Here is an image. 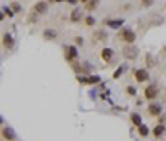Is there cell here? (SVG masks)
Returning <instances> with one entry per match:
<instances>
[{
    "instance_id": "obj_6",
    "label": "cell",
    "mask_w": 166,
    "mask_h": 141,
    "mask_svg": "<svg viewBox=\"0 0 166 141\" xmlns=\"http://www.w3.org/2000/svg\"><path fill=\"white\" fill-rule=\"evenodd\" d=\"M76 56H78V50H76L75 45L68 47L67 48V60L68 62H71V60H76Z\"/></svg>"
},
{
    "instance_id": "obj_25",
    "label": "cell",
    "mask_w": 166,
    "mask_h": 141,
    "mask_svg": "<svg viewBox=\"0 0 166 141\" xmlns=\"http://www.w3.org/2000/svg\"><path fill=\"white\" fill-rule=\"evenodd\" d=\"M20 9H22V7H20V3H17V2L12 3V10H14V12H20Z\"/></svg>"
},
{
    "instance_id": "obj_7",
    "label": "cell",
    "mask_w": 166,
    "mask_h": 141,
    "mask_svg": "<svg viewBox=\"0 0 166 141\" xmlns=\"http://www.w3.org/2000/svg\"><path fill=\"white\" fill-rule=\"evenodd\" d=\"M78 80L82 83H87V85H95V83L100 82V76H95V75H93V76H80Z\"/></svg>"
},
{
    "instance_id": "obj_4",
    "label": "cell",
    "mask_w": 166,
    "mask_h": 141,
    "mask_svg": "<svg viewBox=\"0 0 166 141\" xmlns=\"http://www.w3.org/2000/svg\"><path fill=\"white\" fill-rule=\"evenodd\" d=\"M156 95H158V88L155 86V85L146 86V90H145V98H146V100H155Z\"/></svg>"
},
{
    "instance_id": "obj_3",
    "label": "cell",
    "mask_w": 166,
    "mask_h": 141,
    "mask_svg": "<svg viewBox=\"0 0 166 141\" xmlns=\"http://www.w3.org/2000/svg\"><path fill=\"white\" fill-rule=\"evenodd\" d=\"M135 78H136V82H138V83L148 82V80H149L148 70H146V68H140V70H136V71H135Z\"/></svg>"
},
{
    "instance_id": "obj_8",
    "label": "cell",
    "mask_w": 166,
    "mask_h": 141,
    "mask_svg": "<svg viewBox=\"0 0 166 141\" xmlns=\"http://www.w3.org/2000/svg\"><path fill=\"white\" fill-rule=\"evenodd\" d=\"M161 110H163V108L160 106V105H156V103H151L148 106V113L151 116H158V115H161Z\"/></svg>"
},
{
    "instance_id": "obj_32",
    "label": "cell",
    "mask_w": 166,
    "mask_h": 141,
    "mask_svg": "<svg viewBox=\"0 0 166 141\" xmlns=\"http://www.w3.org/2000/svg\"><path fill=\"white\" fill-rule=\"evenodd\" d=\"M48 2H56V0H48Z\"/></svg>"
},
{
    "instance_id": "obj_18",
    "label": "cell",
    "mask_w": 166,
    "mask_h": 141,
    "mask_svg": "<svg viewBox=\"0 0 166 141\" xmlns=\"http://www.w3.org/2000/svg\"><path fill=\"white\" fill-rule=\"evenodd\" d=\"M100 3V0H88V3H87V10H95L96 9V5Z\"/></svg>"
},
{
    "instance_id": "obj_26",
    "label": "cell",
    "mask_w": 166,
    "mask_h": 141,
    "mask_svg": "<svg viewBox=\"0 0 166 141\" xmlns=\"http://www.w3.org/2000/svg\"><path fill=\"white\" fill-rule=\"evenodd\" d=\"M95 37H96V38H103V40H105V38H106V33H105V32H100V33H96Z\"/></svg>"
},
{
    "instance_id": "obj_24",
    "label": "cell",
    "mask_w": 166,
    "mask_h": 141,
    "mask_svg": "<svg viewBox=\"0 0 166 141\" xmlns=\"http://www.w3.org/2000/svg\"><path fill=\"white\" fill-rule=\"evenodd\" d=\"M141 3H143L145 7H151L153 3H155V0H141Z\"/></svg>"
},
{
    "instance_id": "obj_14",
    "label": "cell",
    "mask_w": 166,
    "mask_h": 141,
    "mask_svg": "<svg viewBox=\"0 0 166 141\" xmlns=\"http://www.w3.org/2000/svg\"><path fill=\"white\" fill-rule=\"evenodd\" d=\"M82 13H83V12L80 9H75L73 12H71V15H70V20H71V22H78V20L82 18Z\"/></svg>"
},
{
    "instance_id": "obj_17",
    "label": "cell",
    "mask_w": 166,
    "mask_h": 141,
    "mask_svg": "<svg viewBox=\"0 0 166 141\" xmlns=\"http://www.w3.org/2000/svg\"><path fill=\"white\" fill-rule=\"evenodd\" d=\"M131 121H133V124H135V126H141V116L138 115V113H133L131 115Z\"/></svg>"
},
{
    "instance_id": "obj_2",
    "label": "cell",
    "mask_w": 166,
    "mask_h": 141,
    "mask_svg": "<svg viewBox=\"0 0 166 141\" xmlns=\"http://www.w3.org/2000/svg\"><path fill=\"white\" fill-rule=\"evenodd\" d=\"M123 55L126 60H135L136 56H138V48L133 47V45H126L123 48Z\"/></svg>"
},
{
    "instance_id": "obj_11",
    "label": "cell",
    "mask_w": 166,
    "mask_h": 141,
    "mask_svg": "<svg viewBox=\"0 0 166 141\" xmlns=\"http://www.w3.org/2000/svg\"><path fill=\"white\" fill-rule=\"evenodd\" d=\"M164 133H166V126H164V124H158L155 130H153V135H155L156 138H161Z\"/></svg>"
},
{
    "instance_id": "obj_12",
    "label": "cell",
    "mask_w": 166,
    "mask_h": 141,
    "mask_svg": "<svg viewBox=\"0 0 166 141\" xmlns=\"http://www.w3.org/2000/svg\"><path fill=\"white\" fill-rule=\"evenodd\" d=\"M125 23V20H106V25L108 27H113V28H120L121 25Z\"/></svg>"
},
{
    "instance_id": "obj_27",
    "label": "cell",
    "mask_w": 166,
    "mask_h": 141,
    "mask_svg": "<svg viewBox=\"0 0 166 141\" xmlns=\"http://www.w3.org/2000/svg\"><path fill=\"white\" fill-rule=\"evenodd\" d=\"M75 43H76V45H82V43H83V38H82V37H76V38H75Z\"/></svg>"
},
{
    "instance_id": "obj_13",
    "label": "cell",
    "mask_w": 166,
    "mask_h": 141,
    "mask_svg": "<svg viewBox=\"0 0 166 141\" xmlns=\"http://www.w3.org/2000/svg\"><path fill=\"white\" fill-rule=\"evenodd\" d=\"M3 47H7V48L14 47V38H12V35H9V33L3 35Z\"/></svg>"
},
{
    "instance_id": "obj_10",
    "label": "cell",
    "mask_w": 166,
    "mask_h": 141,
    "mask_svg": "<svg viewBox=\"0 0 166 141\" xmlns=\"http://www.w3.org/2000/svg\"><path fill=\"white\" fill-rule=\"evenodd\" d=\"M2 136H3L7 141H14V139H15V133H14V130H12V128H3V130H2Z\"/></svg>"
},
{
    "instance_id": "obj_31",
    "label": "cell",
    "mask_w": 166,
    "mask_h": 141,
    "mask_svg": "<svg viewBox=\"0 0 166 141\" xmlns=\"http://www.w3.org/2000/svg\"><path fill=\"white\" fill-rule=\"evenodd\" d=\"M56 2H63V0H56ZM65 2H67V0H65Z\"/></svg>"
},
{
    "instance_id": "obj_20",
    "label": "cell",
    "mask_w": 166,
    "mask_h": 141,
    "mask_svg": "<svg viewBox=\"0 0 166 141\" xmlns=\"http://www.w3.org/2000/svg\"><path fill=\"white\" fill-rule=\"evenodd\" d=\"M146 65H148V68H151L153 65H155V58L151 56V53L146 55Z\"/></svg>"
},
{
    "instance_id": "obj_9",
    "label": "cell",
    "mask_w": 166,
    "mask_h": 141,
    "mask_svg": "<svg viewBox=\"0 0 166 141\" xmlns=\"http://www.w3.org/2000/svg\"><path fill=\"white\" fill-rule=\"evenodd\" d=\"M102 58L105 60V62H111V60H113V48H103V50H102Z\"/></svg>"
},
{
    "instance_id": "obj_16",
    "label": "cell",
    "mask_w": 166,
    "mask_h": 141,
    "mask_svg": "<svg viewBox=\"0 0 166 141\" xmlns=\"http://www.w3.org/2000/svg\"><path fill=\"white\" fill-rule=\"evenodd\" d=\"M43 37H45L47 40H55L56 38V32L55 30H45L43 32Z\"/></svg>"
},
{
    "instance_id": "obj_19",
    "label": "cell",
    "mask_w": 166,
    "mask_h": 141,
    "mask_svg": "<svg viewBox=\"0 0 166 141\" xmlns=\"http://www.w3.org/2000/svg\"><path fill=\"white\" fill-rule=\"evenodd\" d=\"M2 12H3V13L2 15H0V17H5V13L7 15H9V17H14V10H12V9H9V7H3V9H2Z\"/></svg>"
},
{
    "instance_id": "obj_28",
    "label": "cell",
    "mask_w": 166,
    "mask_h": 141,
    "mask_svg": "<svg viewBox=\"0 0 166 141\" xmlns=\"http://www.w3.org/2000/svg\"><path fill=\"white\" fill-rule=\"evenodd\" d=\"M68 3H70V5H76V3H78V0H67Z\"/></svg>"
},
{
    "instance_id": "obj_15",
    "label": "cell",
    "mask_w": 166,
    "mask_h": 141,
    "mask_svg": "<svg viewBox=\"0 0 166 141\" xmlns=\"http://www.w3.org/2000/svg\"><path fill=\"white\" fill-rule=\"evenodd\" d=\"M138 135L141 136V138H146V136L149 135V130L146 124H141V126H138Z\"/></svg>"
},
{
    "instance_id": "obj_23",
    "label": "cell",
    "mask_w": 166,
    "mask_h": 141,
    "mask_svg": "<svg viewBox=\"0 0 166 141\" xmlns=\"http://www.w3.org/2000/svg\"><path fill=\"white\" fill-rule=\"evenodd\" d=\"M126 91H128V95H129V96H135V95H136L135 86H126Z\"/></svg>"
},
{
    "instance_id": "obj_1",
    "label": "cell",
    "mask_w": 166,
    "mask_h": 141,
    "mask_svg": "<svg viewBox=\"0 0 166 141\" xmlns=\"http://www.w3.org/2000/svg\"><path fill=\"white\" fill-rule=\"evenodd\" d=\"M120 38L123 40V42H126L128 45H131V43L136 40V35H135V32L129 30V28H123L121 33H120Z\"/></svg>"
},
{
    "instance_id": "obj_30",
    "label": "cell",
    "mask_w": 166,
    "mask_h": 141,
    "mask_svg": "<svg viewBox=\"0 0 166 141\" xmlns=\"http://www.w3.org/2000/svg\"><path fill=\"white\" fill-rule=\"evenodd\" d=\"M78 2H83L85 5H87V3H88V0H78Z\"/></svg>"
},
{
    "instance_id": "obj_5",
    "label": "cell",
    "mask_w": 166,
    "mask_h": 141,
    "mask_svg": "<svg viewBox=\"0 0 166 141\" xmlns=\"http://www.w3.org/2000/svg\"><path fill=\"white\" fill-rule=\"evenodd\" d=\"M33 10H35V13H38V15L47 13V12H48V3H47V2H38V3H35Z\"/></svg>"
},
{
    "instance_id": "obj_22",
    "label": "cell",
    "mask_w": 166,
    "mask_h": 141,
    "mask_svg": "<svg viewBox=\"0 0 166 141\" xmlns=\"http://www.w3.org/2000/svg\"><path fill=\"white\" fill-rule=\"evenodd\" d=\"M123 70H125V67H120L118 70L115 71V73H113V80H116V78H120L121 76V73H123Z\"/></svg>"
},
{
    "instance_id": "obj_21",
    "label": "cell",
    "mask_w": 166,
    "mask_h": 141,
    "mask_svg": "<svg viewBox=\"0 0 166 141\" xmlns=\"http://www.w3.org/2000/svg\"><path fill=\"white\" fill-rule=\"evenodd\" d=\"M85 23H87L88 27H93V25H95V18H93L91 15H88V17L85 18Z\"/></svg>"
},
{
    "instance_id": "obj_29",
    "label": "cell",
    "mask_w": 166,
    "mask_h": 141,
    "mask_svg": "<svg viewBox=\"0 0 166 141\" xmlns=\"http://www.w3.org/2000/svg\"><path fill=\"white\" fill-rule=\"evenodd\" d=\"M164 120H166L164 116H160V120H158V121H160V124H163V123H164Z\"/></svg>"
}]
</instances>
